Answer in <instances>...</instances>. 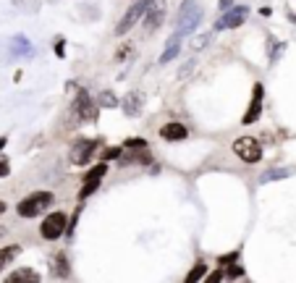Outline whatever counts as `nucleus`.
Returning a JSON list of instances; mask_svg holds the SVG:
<instances>
[{"label": "nucleus", "mask_w": 296, "mask_h": 283, "mask_svg": "<svg viewBox=\"0 0 296 283\" xmlns=\"http://www.w3.org/2000/svg\"><path fill=\"white\" fill-rule=\"evenodd\" d=\"M53 194L50 191H34V194H29V197H24L21 202L16 204V212L21 218H37V215H42L45 210L53 204Z\"/></svg>", "instance_id": "nucleus-1"}, {"label": "nucleus", "mask_w": 296, "mask_h": 283, "mask_svg": "<svg viewBox=\"0 0 296 283\" xmlns=\"http://www.w3.org/2000/svg\"><path fill=\"white\" fill-rule=\"evenodd\" d=\"M199 21H202V11H199L197 0H184L181 11H178L176 16V27L181 34H189V31H194L199 27Z\"/></svg>", "instance_id": "nucleus-2"}, {"label": "nucleus", "mask_w": 296, "mask_h": 283, "mask_svg": "<svg viewBox=\"0 0 296 283\" xmlns=\"http://www.w3.org/2000/svg\"><path fill=\"white\" fill-rule=\"evenodd\" d=\"M66 226H68V218H66V212H50V215L42 220L40 234H42V239L55 241V239H61V236L66 234Z\"/></svg>", "instance_id": "nucleus-3"}, {"label": "nucleus", "mask_w": 296, "mask_h": 283, "mask_svg": "<svg viewBox=\"0 0 296 283\" xmlns=\"http://www.w3.org/2000/svg\"><path fill=\"white\" fill-rule=\"evenodd\" d=\"M234 152L239 155L244 163H260L262 157V144L254 137H241L234 142Z\"/></svg>", "instance_id": "nucleus-4"}, {"label": "nucleus", "mask_w": 296, "mask_h": 283, "mask_svg": "<svg viewBox=\"0 0 296 283\" xmlns=\"http://www.w3.org/2000/svg\"><path fill=\"white\" fill-rule=\"evenodd\" d=\"M105 173H108V163H105V160L97 163L94 168H89L87 176H84V184H81V189H79V199H87L89 194H94L97 186H100V181L105 178Z\"/></svg>", "instance_id": "nucleus-5"}, {"label": "nucleus", "mask_w": 296, "mask_h": 283, "mask_svg": "<svg viewBox=\"0 0 296 283\" xmlns=\"http://www.w3.org/2000/svg\"><path fill=\"white\" fill-rule=\"evenodd\" d=\"M247 16H249V8H247V5H234V8H228L226 14H223V16L215 21V31L241 27V24L247 21Z\"/></svg>", "instance_id": "nucleus-6"}, {"label": "nucleus", "mask_w": 296, "mask_h": 283, "mask_svg": "<svg viewBox=\"0 0 296 283\" xmlns=\"http://www.w3.org/2000/svg\"><path fill=\"white\" fill-rule=\"evenodd\" d=\"M74 115L79 121H87V124H92V121H97V102L89 97L87 92H79L74 100Z\"/></svg>", "instance_id": "nucleus-7"}, {"label": "nucleus", "mask_w": 296, "mask_h": 283, "mask_svg": "<svg viewBox=\"0 0 296 283\" xmlns=\"http://www.w3.org/2000/svg\"><path fill=\"white\" fill-rule=\"evenodd\" d=\"M150 3H152V0H137V3H134L131 8H128L126 14H124V18L118 21V27H115V34H118V37H124L126 31L131 29V27L139 21L141 16H144V11H147V5H150Z\"/></svg>", "instance_id": "nucleus-8"}, {"label": "nucleus", "mask_w": 296, "mask_h": 283, "mask_svg": "<svg viewBox=\"0 0 296 283\" xmlns=\"http://www.w3.org/2000/svg\"><path fill=\"white\" fill-rule=\"evenodd\" d=\"M94 150H97V139H81L74 144V150H71V163L74 165H87L89 157L94 155Z\"/></svg>", "instance_id": "nucleus-9"}, {"label": "nucleus", "mask_w": 296, "mask_h": 283, "mask_svg": "<svg viewBox=\"0 0 296 283\" xmlns=\"http://www.w3.org/2000/svg\"><path fill=\"white\" fill-rule=\"evenodd\" d=\"M262 94H265V89H262V84H254V92H252V102H249V110L244 113L241 124L244 126H252L257 118H260L262 113Z\"/></svg>", "instance_id": "nucleus-10"}, {"label": "nucleus", "mask_w": 296, "mask_h": 283, "mask_svg": "<svg viewBox=\"0 0 296 283\" xmlns=\"http://www.w3.org/2000/svg\"><path fill=\"white\" fill-rule=\"evenodd\" d=\"M144 14H147V16H144V29H147V31H155L160 24L165 21V8H163V3H155V0L147 5Z\"/></svg>", "instance_id": "nucleus-11"}, {"label": "nucleus", "mask_w": 296, "mask_h": 283, "mask_svg": "<svg viewBox=\"0 0 296 283\" xmlns=\"http://www.w3.org/2000/svg\"><path fill=\"white\" fill-rule=\"evenodd\" d=\"M186 134H189V128H186L184 124H178V121H171V124H165L163 128H160V137H163L165 142H184Z\"/></svg>", "instance_id": "nucleus-12"}, {"label": "nucleus", "mask_w": 296, "mask_h": 283, "mask_svg": "<svg viewBox=\"0 0 296 283\" xmlns=\"http://www.w3.org/2000/svg\"><path fill=\"white\" fill-rule=\"evenodd\" d=\"M121 163H152V155H150V152H147V147H128V152H126V155H124V152H121Z\"/></svg>", "instance_id": "nucleus-13"}, {"label": "nucleus", "mask_w": 296, "mask_h": 283, "mask_svg": "<svg viewBox=\"0 0 296 283\" xmlns=\"http://www.w3.org/2000/svg\"><path fill=\"white\" fill-rule=\"evenodd\" d=\"M141 108H144V94H141V92H131L124 100V113L126 115H139Z\"/></svg>", "instance_id": "nucleus-14"}, {"label": "nucleus", "mask_w": 296, "mask_h": 283, "mask_svg": "<svg viewBox=\"0 0 296 283\" xmlns=\"http://www.w3.org/2000/svg\"><path fill=\"white\" fill-rule=\"evenodd\" d=\"M181 31H176V37H173V40L168 42V47L163 50V55H160V63H168L171 58H176L178 55V47H181Z\"/></svg>", "instance_id": "nucleus-15"}, {"label": "nucleus", "mask_w": 296, "mask_h": 283, "mask_svg": "<svg viewBox=\"0 0 296 283\" xmlns=\"http://www.w3.org/2000/svg\"><path fill=\"white\" fill-rule=\"evenodd\" d=\"M18 252H21V247H18V244H11V247H3V249H0V270L8 265V262L14 260Z\"/></svg>", "instance_id": "nucleus-16"}, {"label": "nucleus", "mask_w": 296, "mask_h": 283, "mask_svg": "<svg viewBox=\"0 0 296 283\" xmlns=\"http://www.w3.org/2000/svg\"><path fill=\"white\" fill-rule=\"evenodd\" d=\"M8 281H14V283H18V281H40V273H34V270H16Z\"/></svg>", "instance_id": "nucleus-17"}, {"label": "nucleus", "mask_w": 296, "mask_h": 283, "mask_svg": "<svg viewBox=\"0 0 296 283\" xmlns=\"http://www.w3.org/2000/svg\"><path fill=\"white\" fill-rule=\"evenodd\" d=\"M210 42H212V31H207V34H197L194 40H191V50H202V47H207Z\"/></svg>", "instance_id": "nucleus-18"}, {"label": "nucleus", "mask_w": 296, "mask_h": 283, "mask_svg": "<svg viewBox=\"0 0 296 283\" xmlns=\"http://www.w3.org/2000/svg\"><path fill=\"white\" fill-rule=\"evenodd\" d=\"M55 275H58V278L68 275V260H66V254H58V260H55Z\"/></svg>", "instance_id": "nucleus-19"}, {"label": "nucleus", "mask_w": 296, "mask_h": 283, "mask_svg": "<svg viewBox=\"0 0 296 283\" xmlns=\"http://www.w3.org/2000/svg\"><path fill=\"white\" fill-rule=\"evenodd\" d=\"M204 273H207V265H204V262H199V265L191 270L189 275H186V283H194V281H199V278H204Z\"/></svg>", "instance_id": "nucleus-20"}, {"label": "nucleus", "mask_w": 296, "mask_h": 283, "mask_svg": "<svg viewBox=\"0 0 296 283\" xmlns=\"http://www.w3.org/2000/svg\"><path fill=\"white\" fill-rule=\"evenodd\" d=\"M194 66H197V61H194V58H191V61H186V63H184V66H181V68H178V74H176V79H178V81H186V76H189V74H191V71H194Z\"/></svg>", "instance_id": "nucleus-21"}, {"label": "nucleus", "mask_w": 296, "mask_h": 283, "mask_svg": "<svg viewBox=\"0 0 296 283\" xmlns=\"http://www.w3.org/2000/svg\"><path fill=\"white\" fill-rule=\"evenodd\" d=\"M291 171H267L265 176L260 178V184H270V181H278V178H286Z\"/></svg>", "instance_id": "nucleus-22"}, {"label": "nucleus", "mask_w": 296, "mask_h": 283, "mask_svg": "<svg viewBox=\"0 0 296 283\" xmlns=\"http://www.w3.org/2000/svg\"><path fill=\"white\" fill-rule=\"evenodd\" d=\"M100 105L115 108V105H118V100H115V94H113V92H102V94H100Z\"/></svg>", "instance_id": "nucleus-23"}, {"label": "nucleus", "mask_w": 296, "mask_h": 283, "mask_svg": "<svg viewBox=\"0 0 296 283\" xmlns=\"http://www.w3.org/2000/svg\"><path fill=\"white\" fill-rule=\"evenodd\" d=\"M121 152H124V150H121V147H113V150H105V155H102V160H105V163H108V160H118V157H121Z\"/></svg>", "instance_id": "nucleus-24"}, {"label": "nucleus", "mask_w": 296, "mask_h": 283, "mask_svg": "<svg viewBox=\"0 0 296 283\" xmlns=\"http://www.w3.org/2000/svg\"><path fill=\"white\" fill-rule=\"evenodd\" d=\"M11 173V165H8V160L5 157H0V178H5Z\"/></svg>", "instance_id": "nucleus-25"}, {"label": "nucleus", "mask_w": 296, "mask_h": 283, "mask_svg": "<svg viewBox=\"0 0 296 283\" xmlns=\"http://www.w3.org/2000/svg\"><path fill=\"white\" fill-rule=\"evenodd\" d=\"M241 275H244L241 267H228L226 270V278H241Z\"/></svg>", "instance_id": "nucleus-26"}, {"label": "nucleus", "mask_w": 296, "mask_h": 283, "mask_svg": "<svg viewBox=\"0 0 296 283\" xmlns=\"http://www.w3.org/2000/svg\"><path fill=\"white\" fill-rule=\"evenodd\" d=\"M223 278H226V273H223V270H212V273L207 275L210 283H212V281H223Z\"/></svg>", "instance_id": "nucleus-27"}, {"label": "nucleus", "mask_w": 296, "mask_h": 283, "mask_svg": "<svg viewBox=\"0 0 296 283\" xmlns=\"http://www.w3.org/2000/svg\"><path fill=\"white\" fill-rule=\"evenodd\" d=\"M236 257H239V252H231V254H223V257H220V265H228V262H236Z\"/></svg>", "instance_id": "nucleus-28"}, {"label": "nucleus", "mask_w": 296, "mask_h": 283, "mask_svg": "<svg viewBox=\"0 0 296 283\" xmlns=\"http://www.w3.org/2000/svg\"><path fill=\"white\" fill-rule=\"evenodd\" d=\"M131 50V45H124V47H118V53H115V61H124V55Z\"/></svg>", "instance_id": "nucleus-29"}, {"label": "nucleus", "mask_w": 296, "mask_h": 283, "mask_svg": "<svg viewBox=\"0 0 296 283\" xmlns=\"http://www.w3.org/2000/svg\"><path fill=\"white\" fill-rule=\"evenodd\" d=\"M126 147H147V144H144V139H128Z\"/></svg>", "instance_id": "nucleus-30"}, {"label": "nucleus", "mask_w": 296, "mask_h": 283, "mask_svg": "<svg viewBox=\"0 0 296 283\" xmlns=\"http://www.w3.org/2000/svg\"><path fill=\"white\" fill-rule=\"evenodd\" d=\"M3 212H5V202L0 199V215H3Z\"/></svg>", "instance_id": "nucleus-31"}, {"label": "nucleus", "mask_w": 296, "mask_h": 283, "mask_svg": "<svg viewBox=\"0 0 296 283\" xmlns=\"http://www.w3.org/2000/svg\"><path fill=\"white\" fill-rule=\"evenodd\" d=\"M220 5H223V8H228V5H231V0H220Z\"/></svg>", "instance_id": "nucleus-32"}, {"label": "nucleus", "mask_w": 296, "mask_h": 283, "mask_svg": "<svg viewBox=\"0 0 296 283\" xmlns=\"http://www.w3.org/2000/svg\"><path fill=\"white\" fill-rule=\"evenodd\" d=\"M3 147H5V139H3V137H0V150H3Z\"/></svg>", "instance_id": "nucleus-33"}, {"label": "nucleus", "mask_w": 296, "mask_h": 283, "mask_svg": "<svg viewBox=\"0 0 296 283\" xmlns=\"http://www.w3.org/2000/svg\"><path fill=\"white\" fill-rule=\"evenodd\" d=\"M3 234H5V228H3V226H0V236H3Z\"/></svg>", "instance_id": "nucleus-34"}]
</instances>
